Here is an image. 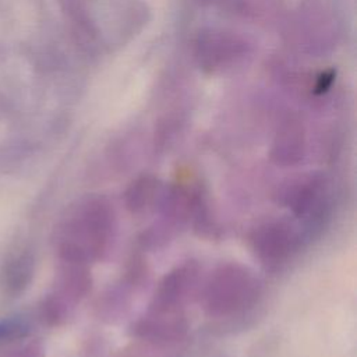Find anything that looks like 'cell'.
Instances as JSON below:
<instances>
[{"mask_svg":"<svg viewBox=\"0 0 357 357\" xmlns=\"http://www.w3.org/2000/svg\"><path fill=\"white\" fill-rule=\"evenodd\" d=\"M116 229V213L109 199L86 195L74 201L53 230L56 259L89 265L102 261L110 252Z\"/></svg>","mask_w":357,"mask_h":357,"instance_id":"1","label":"cell"},{"mask_svg":"<svg viewBox=\"0 0 357 357\" xmlns=\"http://www.w3.org/2000/svg\"><path fill=\"white\" fill-rule=\"evenodd\" d=\"M199 301L204 312L225 325L248 319L259 304L264 287L255 272L240 262L218 265L199 284Z\"/></svg>","mask_w":357,"mask_h":357,"instance_id":"2","label":"cell"},{"mask_svg":"<svg viewBox=\"0 0 357 357\" xmlns=\"http://www.w3.org/2000/svg\"><path fill=\"white\" fill-rule=\"evenodd\" d=\"M75 24L95 46L112 50L127 43L146 21L142 0H67Z\"/></svg>","mask_w":357,"mask_h":357,"instance_id":"3","label":"cell"},{"mask_svg":"<svg viewBox=\"0 0 357 357\" xmlns=\"http://www.w3.org/2000/svg\"><path fill=\"white\" fill-rule=\"evenodd\" d=\"M276 202L289 208L308 244L328 227L333 198L329 180L321 173H310L282 184L275 194Z\"/></svg>","mask_w":357,"mask_h":357,"instance_id":"4","label":"cell"},{"mask_svg":"<svg viewBox=\"0 0 357 357\" xmlns=\"http://www.w3.org/2000/svg\"><path fill=\"white\" fill-rule=\"evenodd\" d=\"M248 244L258 262L269 272L284 269L307 245L298 226L284 219L258 223L248 234Z\"/></svg>","mask_w":357,"mask_h":357,"instance_id":"5","label":"cell"},{"mask_svg":"<svg viewBox=\"0 0 357 357\" xmlns=\"http://www.w3.org/2000/svg\"><path fill=\"white\" fill-rule=\"evenodd\" d=\"M201 268L197 261H184L169 272L156 284L148 310L163 312H184L185 304L199 290Z\"/></svg>","mask_w":357,"mask_h":357,"instance_id":"6","label":"cell"},{"mask_svg":"<svg viewBox=\"0 0 357 357\" xmlns=\"http://www.w3.org/2000/svg\"><path fill=\"white\" fill-rule=\"evenodd\" d=\"M188 332L184 312H163L146 310L130 326V335L153 347H167L180 343Z\"/></svg>","mask_w":357,"mask_h":357,"instance_id":"7","label":"cell"},{"mask_svg":"<svg viewBox=\"0 0 357 357\" xmlns=\"http://www.w3.org/2000/svg\"><path fill=\"white\" fill-rule=\"evenodd\" d=\"M197 57L209 70H225L248 54V45L237 35L223 31H208L199 35Z\"/></svg>","mask_w":357,"mask_h":357,"instance_id":"8","label":"cell"},{"mask_svg":"<svg viewBox=\"0 0 357 357\" xmlns=\"http://www.w3.org/2000/svg\"><path fill=\"white\" fill-rule=\"evenodd\" d=\"M36 272V255L29 245H18L4 258L0 269V284L7 297L17 298L24 294Z\"/></svg>","mask_w":357,"mask_h":357,"instance_id":"9","label":"cell"},{"mask_svg":"<svg viewBox=\"0 0 357 357\" xmlns=\"http://www.w3.org/2000/svg\"><path fill=\"white\" fill-rule=\"evenodd\" d=\"M305 155V137L297 120H289L278 130L272 148L271 160L280 167L297 166Z\"/></svg>","mask_w":357,"mask_h":357,"instance_id":"10","label":"cell"},{"mask_svg":"<svg viewBox=\"0 0 357 357\" xmlns=\"http://www.w3.org/2000/svg\"><path fill=\"white\" fill-rule=\"evenodd\" d=\"M165 184L153 174H141L134 178L123 194L126 209L135 216L156 211L165 192Z\"/></svg>","mask_w":357,"mask_h":357,"instance_id":"11","label":"cell"},{"mask_svg":"<svg viewBox=\"0 0 357 357\" xmlns=\"http://www.w3.org/2000/svg\"><path fill=\"white\" fill-rule=\"evenodd\" d=\"M188 225L201 238L219 240L222 237V227L213 213L208 192L199 181H191Z\"/></svg>","mask_w":357,"mask_h":357,"instance_id":"12","label":"cell"},{"mask_svg":"<svg viewBox=\"0 0 357 357\" xmlns=\"http://www.w3.org/2000/svg\"><path fill=\"white\" fill-rule=\"evenodd\" d=\"M33 331L32 318L24 314L0 318V346H7L20 339L31 336Z\"/></svg>","mask_w":357,"mask_h":357,"instance_id":"13","label":"cell"},{"mask_svg":"<svg viewBox=\"0 0 357 357\" xmlns=\"http://www.w3.org/2000/svg\"><path fill=\"white\" fill-rule=\"evenodd\" d=\"M4 347L6 350L1 357H46V347L43 342L32 335Z\"/></svg>","mask_w":357,"mask_h":357,"instance_id":"14","label":"cell"}]
</instances>
